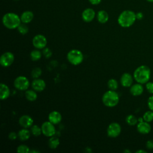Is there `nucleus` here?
I'll list each match as a JSON object with an SVG mask.
<instances>
[{"instance_id": "nucleus-1", "label": "nucleus", "mask_w": 153, "mask_h": 153, "mask_svg": "<svg viewBox=\"0 0 153 153\" xmlns=\"http://www.w3.org/2000/svg\"><path fill=\"white\" fill-rule=\"evenodd\" d=\"M151 76V69L146 65L137 67L133 73L134 79L140 84H146L149 81Z\"/></svg>"}, {"instance_id": "nucleus-2", "label": "nucleus", "mask_w": 153, "mask_h": 153, "mask_svg": "<svg viewBox=\"0 0 153 153\" xmlns=\"http://www.w3.org/2000/svg\"><path fill=\"white\" fill-rule=\"evenodd\" d=\"M136 20V13L131 10L123 11L118 17V23L123 27L132 26Z\"/></svg>"}, {"instance_id": "nucleus-3", "label": "nucleus", "mask_w": 153, "mask_h": 153, "mask_svg": "<svg viewBox=\"0 0 153 153\" xmlns=\"http://www.w3.org/2000/svg\"><path fill=\"white\" fill-rule=\"evenodd\" d=\"M2 21L4 26L10 29L17 28L21 23L20 17L14 13H7L4 14Z\"/></svg>"}, {"instance_id": "nucleus-4", "label": "nucleus", "mask_w": 153, "mask_h": 153, "mask_svg": "<svg viewBox=\"0 0 153 153\" xmlns=\"http://www.w3.org/2000/svg\"><path fill=\"white\" fill-rule=\"evenodd\" d=\"M120 97L118 94L115 90H108L106 91L102 96V102L103 104L108 107H114L119 102Z\"/></svg>"}, {"instance_id": "nucleus-5", "label": "nucleus", "mask_w": 153, "mask_h": 153, "mask_svg": "<svg viewBox=\"0 0 153 153\" xmlns=\"http://www.w3.org/2000/svg\"><path fill=\"white\" fill-rule=\"evenodd\" d=\"M84 56L82 52L78 50H72L67 54V59L70 63L74 65H78L83 61Z\"/></svg>"}, {"instance_id": "nucleus-6", "label": "nucleus", "mask_w": 153, "mask_h": 153, "mask_svg": "<svg viewBox=\"0 0 153 153\" xmlns=\"http://www.w3.org/2000/svg\"><path fill=\"white\" fill-rule=\"evenodd\" d=\"M14 85L19 90H26L29 86V81L26 76H19L14 79Z\"/></svg>"}, {"instance_id": "nucleus-7", "label": "nucleus", "mask_w": 153, "mask_h": 153, "mask_svg": "<svg viewBox=\"0 0 153 153\" xmlns=\"http://www.w3.org/2000/svg\"><path fill=\"white\" fill-rule=\"evenodd\" d=\"M42 133L47 137H51L56 133V128L54 124L50 121H45L41 126Z\"/></svg>"}, {"instance_id": "nucleus-8", "label": "nucleus", "mask_w": 153, "mask_h": 153, "mask_svg": "<svg viewBox=\"0 0 153 153\" xmlns=\"http://www.w3.org/2000/svg\"><path fill=\"white\" fill-rule=\"evenodd\" d=\"M121 131V127L117 123L110 124L107 128V134L111 137H116L120 135Z\"/></svg>"}, {"instance_id": "nucleus-9", "label": "nucleus", "mask_w": 153, "mask_h": 153, "mask_svg": "<svg viewBox=\"0 0 153 153\" xmlns=\"http://www.w3.org/2000/svg\"><path fill=\"white\" fill-rule=\"evenodd\" d=\"M47 43L46 38L41 34L35 35L32 39V44L37 49H43Z\"/></svg>"}, {"instance_id": "nucleus-10", "label": "nucleus", "mask_w": 153, "mask_h": 153, "mask_svg": "<svg viewBox=\"0 0 153 153\" xmlns=\"http://www.w3.org/2000/svg\"><path fill=\"white\" fill-rule=\"evenodd\" d=\"M14 60V54L11 52H5L0 57V64L4 67H8L13 63Z\"/></svg>"}, {"instance_id": "nucleus-11", "label": "nucleus", "mask_w": 153, "mask_h": 153, "mask_svg": "<svg viewBox=\"0 0 153 153\" xmlns=\"http://www.w3.org/2000/svg\"><path fill=\"white\" fill-rule=\"evenodd\" d=\"M19 124L23 128H27L30 127H32L33 125V120L31 117L27 115H23L19 120Z\"/></svg>"}, {"instance_id": "nucleus-12", "label": "nucleus", "mask_w": 153, "mask_h": 153, "mask_svg": "<svg viewBox=\"0 0 153 153\" xmlns=\"http://www.w3.org/2000/svg\"><path fill=\"white\" fill-rule=\"evenodd\" d=\"M137 130L139 133L142 134H148L151 130V126L149 123L143 121L137 124Z\"/></svg>"}, {"instance_id": "nucleus-13", "label": "nucleus", "mask_w": 153, "mask_h": 153, "mask_svg": "<svg viewBox=\"0 0 153 153\" xmlns=\"http://www.w3.org/2000/svg\"><path fill=\"white\" fill-rule=\"evenodd\" d=\"M95 11L92 8H86L82 13V19L85 22H91L95 17Z\"/></svg>"}, {"instance_id": "nucleus-14", "label": "nucleus", "mask_w": 153, "mask_h": 153, "mask_svg": "<svg viewBox=\"0 0 153 153\" xmlns=\"http://www.w3.org/2000/svg\"><path fill=\"white\" fill-rule=\"evenodd\" d=\"M133 81V76L129 73H124L120 78L121 84L124 87H131Z\"/></svg>"}, {"instance_id": "nucleus-15", "label": "nucleus", "mask_w": 153, "mask_h": 153, "mask_svg": "<svg viewBox=\"0 0 153 153\" xmlns=\"http://www.w3.org/2000/svg\"><path fill=\"white\" fill-rule=\"evenodd\" d=\"M45 86H46V84L45 81L42 79H39V78L35 79L32 82V88L36 91L41 92L43 91L45 89Z\"/></svg>"}, {"instance_id": "nucleus-16", "label": "nucleus", "mask_w": 153, "mask_h": 153, "mask_svg": "<svg viewBox=\"0 0 153 153\" xmlns=\"http://www.w3.org/2000/svg\"><path fill=\"white\" fill-rule=\"evenodd\" d=\"M130 93L134 96H140L143 92V87L142 86V84L137 82V84H133L130 87Z\"/></svg>"}, {"instance_id": "nucleus-17", "label": "nucleus", "mask_w": 153, "mask_h": 153, "mask_svg": "<svg viewBox=\"0 0 153 153\" xmlns=\"http://www.w3.org/2000/svg\"><path fill=\"white\" fill-rule=\"evenodd\" d=\"M62 117L60 112L54 111L51 112L48 115L49 121L52 123L54 124H57L62 121Z\"/></svg>"}, {"instance_id": "nucleus-18", "label": "nucleus", "mask_w": 153, "mask_h": 153, "mask_svg": "<svg viewBox=\"0 0 153 153\" xmlns=\"http://www.w3.org/2000/svg\"><path fill=\"white\" fill-rule=\"evenodd\" d=\"M10 94V90L8 87L3 83L0 84V98L1 100L7 99Z\"/></svg>"}, {"instance_id": "nucleus-19", "label": "nucleus", "mask_w": 153, "mask_h": 153, "mask_svg": "<svg viewBox=\"0 0 153 153\" xmlns=\"http://www.w3.org/2000/svg\"><path fill=\"white\" fill-rule=\"evenodd\" d=\"M34 15L31 11H25L20 16L21 22L23 23H29L33 19Z\"/></svg>"}, {"instance_id": "nucleus-20", "label": "nucleus", "mask_w": 153, "mask_h": 153, "mask_svg": "<svg viewBox=\"0 0 153 153\" xmlns=\"http://www.w3.org/2000/svg\"><path fill=\"white\" fill-rule=\"evenodd\" d=\"M97 19L99 23H105L109 19V16L107 12L105 10H100L97 14Z\"/></svg>"}, {"instance_id": "nucleus-21", "label": "nucleus", "mask_w": 153, "mask_h": 153, "mask_svg": "<svg viewBox=\"0 0 153 153\" xmlns=\"http://www.w3.org/2000/svg\"><path fill=\"white\" fill-rule=\"evenodd\" d=\"M17 134L20 140L22 141H25V140H27L30 137V133L27 129H26V128H24L23 129H21L19 131Z\"/></svg>"}, {"instance_id": "nucleus-22", "label": "nucleus", "mask_w": 153, "mask_h": 153, "mask_svg": "<svg viewBox=\"0 0 153 153\" xmlns=\"http://www.w3.org/2000/svg\"><path fill=\"white\" fill-rule=\"evenodd\" d=\"M33 90H27L25 91V97L29 101L33 102L37 99V94Z\"/></svg>"}, {"instance_id": "nucleus-23", "label": "nucleus", "mask_w": 153, "mask_h": 153, "mask_svg": "<svg viewBox=\"0 0 153 153\" xmlns=\"http://www.w3.org/2000/svg\"><path fill=\"white\" fill-rule=\"evenodd\" d=\"M60 143L59 139L54 136H51L48 141V145L51 149H56Z\"/></svg>"}, {"instance_id": "nucleus-24", "label": "nucleus", "mask_w": 153, "mask_h": 153, "mask_svg": "<svg viewBox=\"0 0 153 153\" xmlns=\"http://www.w3.org/2000/svg\"><path fill=\"white\" fill-rule=\"evenodd\" d=\"M126 123L129 125V126H135L136 124H137L138 122V119L133 115L130 114L128 116H127L126 118Z\"/></svg>"}, {"instance_id": "nucleus-25", "label": "nucleus", "mask_w": 153, "mask_h": 153, "mask_svg": "<svg viewBox=\"0 0 153 153\" xmlns=\"http://www.w3.org/2000/svg\"><path fill=\"white\" fill-rule=\"evenodd\" d=\"M41 53L38 50H33L30 52V57L32 60L33 61H36L41 59Z\"/></svg>"}, {"instance_id": "nucleus-26", "label": "nucleus", "mask_w": 153, "mask_h": 153, "mask_svg": "<svg viewBox=\"0 0 153 153\" xmlns=\"http://www.w3.org/2000/svg\"><path fill=\"white\" fill-rule=\"evenodd\" d=\"M143 119L148 123L151 122L153 120V111L150 110L145 112L143 115Z\"/></svg>"}, {"instance_id": "nucleus-27", "label": "nucleus", "mask_w": 153, "mask_h": 153, "mask_svg": "<svg viewBox=\"0 0 153 153\" xmlns=\"http://www.w3.org/2000/svg\"><path fill=\"white\" fill-rule=\"evenodd\" d=\"M31 133L35 136H38L42 133L41 127L40 128L37 125H32L30 129Z\"/></svg>"}, {"instance_id": "nucleus-28", "label": "nucleus", "mask_w": 153, "mask_h": 153, "mask_svg": "<svg viewBox=\"0 0 153 153\" xmlns=\"http://www.w3.org/2000/svg\"><path fill=\"white\" fill-rule=\"evenodd\" d=\"M108 86L110 90H116L118 88V84L116 79H110L108 82Z\"/></svg>"}, {"instance_id": "nucleus-29", "label": "nucleus", "mask_w": 153, "mask_h": 153, "mask_svg": "<svg viewBox=\"0 0 153 153\" xmlns=\"http://www.w3.org/2000/svg\"><path fill=\"white\" fill-rule=\"evenodd\" d=\"M41 74H42V70L41 69V68L38 67L33 68L31 72V76L33 78H35V79L38 78L41 75Z\"/></svg>"}, {"instance_id": "nucleus-30", "label": "nucleus", "mask_w": 153, "mask_h": 153, "mask_svg": "<svg viewBox=\"0 0 153 153\" xmlns=\"http://www.w3.org/2000/svg\"><path fill=\"white\" fill-rule=\"evenodd\" d=\"M18 31L22 35L26 34L29 31V28L26 25V23H20V25L17 27Z\"/></svg>"}, {"instance_id": "nucleus-31", "label": "nucleus", "mask_w": 153, "mask_h": 153, "mask_svg": "<svg viewBox=\"0 0 153 153\" xmlns=\"http://www.w3.org/2000/svg\"><path fill=\"white\" fill-rule=\"evenodd\" d=\"M17 152L19 153H27L30 152L29 148L25 145H20L17 148Z\"/></svg>"}, {"instance_id": "nucleus-32", "label": "nucleus", "mask_w": 153, "mask_h": 153, "mask_svg": "<svg viewBox=\"0 0 153 153\" xmlns=\"http://www.w3.org/2000/svg\"><path fill=\"white\" fill-rule=\"evenodd\" d=\"M42 54L44 56V57L45 58H50L51 56H52V51L51 50L48 48V47H45L43 48V50H42Z\"/></svg>"}, {"instance_id": "nucleus-33", "label": "nucleus", "mask_w": 153, "mask_h": 153, "mask_svg": "<svg viewBox=\"0 0 153 153\" xmlns=\"http://www.w3.org/2000/svg\"><path fill=\"white\" fill-rule=\"evenodd\" d=\"M146 88L149 93L153 94V82L150 81L147 82L146 83Z\"/></svg>"}, {"instance_id": "nucleus-34", "label": "nucleus", "mask_w": 153, "mask_h": 153, "mask_svg": "<svg viewBox=\"0 0 153 153\" xmlns=\"http://www.w3.org/2000/svg\"><path fill=\"white\" fill-rule=\"evenodd\" d=\"M147 104L149 109L153 111V95L150 96L147 101Z\"/></svg>"}, {"instance_id": "nucleus-35", "label": "nucleus", "mask_w": 153, "mask_h": 153, "mask_svg": "<svg viewBox=\"0 0 153 153\" xmlns=\"http://www.w3.org/2000/svg\"><path fill=\"white\" fill-rule=\"evenodd\" d=\"M146 147L148 149H153V140H148L146 142Z\"/></svg>"}, {"instance_id": "nucleus-36", "label": "nucleus", "mask_w": 153, "mask_h": 153, "mask_svg": "<svg viewBox=\"0 0 153 153\" xmlns=\"http://www.w3.org/2000/svg\"><path fill=\"white\" fill-rule=\"evenodd\" d=\"M17 137H18V134H17V133L15 132H11L8 134V138L12 140H16Z\"/></svg>"}, {"instance_id": "nucleus-37", "label": "nucleus", "mask_w": 153, "mask_h": 153, "mask_svg": "<svg viewBox=\"0 0 153 153\" xmlns=\"http://www.w3.org/2000/svg\"><path fill=\"white\" fill-rule=\"evenodd\" d=\"M136 17L137 20H142L143 18V14L142 12H138L136 13Z\"/></svg>"}, {"instance_id": "nucleus-38", "label": "nucleus", "mask_w": 153, "mask_h": 153, "mask_svg": "<svg viewBox=\"0 0 153 153\" xmlns=\"http://www.w3.org/2000/svg\"><path fill=\"white\" fill-rule=\"evenodd\" d=\"M92 5H98L100 3L102 0H88Z\"/></svg>"}, {"instance_id": "nucleus-39", "label": "nucleus", "mask_w": 153, "mask_h": 153, "mask_svg": "<svg viewBox=\"0 0 153 153\" xmlns=\"http://www.w3.org/2000/svg\"><path fill=\"white\" fill-rule=\"evenodd\" d=\"M136 153H146V151L143 149H139L136 151Z\"/></svg>"}, {"instance_id": "nucleus-40", "label": "nucleus", "mask_w": 153, "mask_h": 153, "mask_svg": "<svg viewBox=\"0 0 153 153\" xmlns=\"http://www.w3.org/2000/svg\"><path fill=\"white\" fill-rule=\"evenodd\" d=\"M124 152H128V153H130V152H130V151H129V150H128V149H126V150L124 151Z\"/></svg>"}, {"instance_id": "nucleus-41", "label": "nucleus", "mask_w": 153, "mask_h": 153, "mask_svg": "<svg viewBox=\"0 0 153 153\" xmlns=\"http://www.w3.org/2000/svg\"><path fill=\"white\" fill-rule=\"evenodd\" d=\"M146 1L148 2H153V0H146Z\"/></svg>"}, {"instance_id": "nucleus-42", "label": "nucleus", "mask_w": 153, "mask_h": 153, "mask_svg": "<svg viewBox=\"0 0 153 153\" xmlns=\"http://www.w3.org/2000/svg\"><path fill=\"white\" fill-rule=\"evenodd\" d=\"M16 1H19V0H16Z\"/></svg>"}]
</instances>
